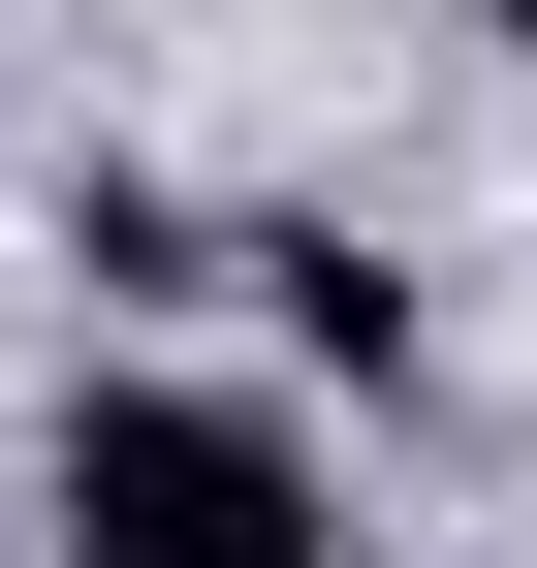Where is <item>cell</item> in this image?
<instances>
[{
	"label": "cell",
	"mask_w": 537,
	"mask_h": 568,
	"mask_svg": "<svg viewBox=\"0 0 537 568\" xmlns=\"http://www.w3.org/2000/svg\"><path fill=\"white\" fill-rule=\"evenodd\" d=\"M222 284H253V316H285V347H316V379H412V284H379L348 222H253Z\"/></svg>",
	"instance_id": "7a4b0ae2"
},
{
	"label": "cell",
	"mask_w": 537,
	"mask_h": 568,
	"mask_svg": "<svg viewBox=\"0 0 537 568\" xmlns=\"http://www.w3.org/2000/svg\"><path fill=\"white\" fill-rule=\"evenodd\" d=\"M475 32H506V63H537V0H475Z\"/></svg>",
	"instance_id": "3957f363"
},
{
	"label": "cell",
	"mask_w": 537,
	"mask_h": 568,
	"mask_svg": "<svg viewBox=\"0 0 537 568\" xmlns=\"http://www.w3.org/2000/svg\"><path fill=\"white\" fill-rule=\"evenodd\" d=\"M63 537L95 568H348V474L253 379H63Z\"/></svg>",
	"instance_id": "6da1fadb"
}]
</instances>
